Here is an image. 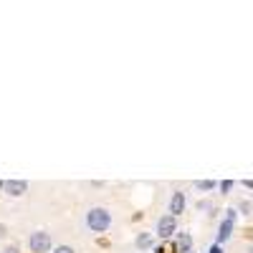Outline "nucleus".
Returning <instances> with one entry per match:
<instances>
[{"mask_svg": "<svg viewBox=\"0 0 253 253\" xmlns=\"http://www.w3.org/2000/svg\"><path fill=\"white\" fill-rule=\"evenodd\" d=\"M157 233H160L162 238H170V236L175 233V218H172V215L160 218V223H157Z\"/></svg>", "mask_w": 253, "mask_h": 253, "instance_id": "nucleus-4", "label": "nucleus"}, {"mask_svg": "<svg viewBox=\"0 0 253 253\" xmlns=\"http://www.w3.org/2000/svg\"><path fill=\"white\" fill-rule=\"evenodd\" d=\"M210 187H213V182H210V180H200L198 182V190H210Z\"/></svg>", "mask_w": 253, "mask_h": 253, "instance_id": "nucleus-9", "label": "nucleus"}, {"mask_svg": "<svg viewBox=\"0 0 253 253\" xmlns=\"http://www.w3.org/2000/svg\"><path fill=\"white\" fill-rule=\"evenodd\" d=\"M53 253H74V248H69V246H58Z\"/></svg>", "mask_w": 253, "mask_h": 253, "instance_id": "nucleus-10", "label": "nucleus"}, {"mask_svg": "<svg viewBox=\"0 0 253 253\" xmlns=\"http://www.w3.org/2000/svg\"><path fill=\"white\" fill-rule=\"evenodd\" d=\"M182 208H185V195H182V193H175V195H172V203H170V215H172V218L180 215Z\"/></svg>", "mask_w": 253, "mask_h": 253, "instance_id": "nucleus-6", "label": "nucleus"}, {"mask_svg": "<svg viewBox=\"0 0 253 253\" xmlns=\"http://www.w3.org/2000/svg\"><path fill=\"white\" fill-rule=\"evenodd\" d=\"M86 223H89V228L94 230V233H104V230L109 228V223H112V215L104 208H91L86 213Z\"/></svg>", "mask_w": 253, "mask_h": 253, "instance_id": "nucleus-1", "label": "nucleus"}, {"mask_svg": "<svg viewBox=\"0 0 253 253\" xmlns=\"http://www.w3.org/2000/svg\"><path fill=\"white\" fill-rule=\"evenodd\" d=\"M3 253H18V248H15V246H10V248H5Z\"/></svg>", "mask_w": 253, "mask_h": 253, "instance_id": "nucleus-13", "label": "nucleus"}, {"mask_svg": "<svg viewBox=\"0 0 253 253\" xmlns=\"http://www.w3.org/2000/svg\"><path fill=\"white\" fill-rule=\"evenodd\" d=\"M248 253H253V248H251V251H248Z\"/></svg>", "mask_w": 253, "mask_h": 253, "instance_id": "nucleus-16", "label": "nucleus"}, {"mask_svg": "<svg viewBox=\"0 0 253 253\" xmlns=\"http://www.w3.org/2000/svg\"><path fill=\"white\" fill-rule=\"evenodd\" d=\"M0 187H3L8 195H23L28 185L23 180H5V182H0Z\"/></svg>", "mask_w": 253, "mask_h": 253, "instance_id": "nucleus-3", "label": "nucleus"}, {"mask_svg": "<svg viewBox=\"0 0 253 253\" xmlns=\"http://www.w3.org/2000/svg\"><path fill=\"white\" fill-rule=\"evenodd\" d=\"M31 251L33 253H46L51 248V236L43 233V230H36V233H31Z\"/></svg>", "mask_w": 253, "mask_h": 253, "instance_id": "nucleus-2", "label": "nucleus"}, {"mask_svg": "<svg viewBox=\"0 0 253 253\" xmlns=\"http://www.w3.org/2000/svg\"><path fill=\"white\" fill-rule=\"evenodd\" d=\"M230 185H233V182H228V180H225V182H220V190L225 193V190H230Z\"/></svg>", "mask_w": 253, "mask_h": 253, "instance_id": "nucleus-12", "label": "nucleus"}, {"mask_svg": "<svg viewBox=\"0 0 253 253\" xmlns=\"http://www.w3.org/2000/svg\"><path fill=\"white\" fill-rule=\"evenodd\" d=\"M190 246H193V238H190L187 233H182V236L177 238V251H182V253H190Z\"/></svg>", "mask_w": 253, "mask_h": 253, "instance_id": "nucleus-7", "label": "nucleus"}, {"mask_svg": "<svg viewBox=\"0 0 253 253\" xmlns=\"http://www.w3.org/2000/svg\"><path fill=\"white\" fill-rule=\"evenodd\" d=\"M5 236V225H0V238H3Z\"/></svg>", "mask_w": 253, "mask_h": 253, "instance_id": "nucleus-14", "label": "nucleus"}, {"mask_svg": "<svg viewBox=\"0 0 253 253\" xmlns=\"http://www.w3.org/2000/svg\"><path fill=\"white\" fill-rule=\"evenodd\" d=\"M198 208H200V210H210V203H208V200H205V203L200 200V203H198Z\"/></svg>", "mask_w": 253, "mask_h": 253, "instance_id": "nucleus-11", "label": "nucleus"}, {"mask_svg": "<svg viewBox=\"0 0 253 253\" xmlns=\"http://www.w3.org/2000/svg\"><path fill=\"white\" fill-rule=\"evenodd\" d=\"M137 246H139V248H150V246H152V238L147 236V233H142V236H137Z\"/></svg>", "mask_w": 253, "mask_h": 253, "instance_id": "nucleus-8", "label": "nucleus"}, {"mask_svg": "<svg viewBox=\"0 0 253 253\" xmlns=\"http://www.w3.org/2000/svg\"><path fill=\"white\" fill-rule=\"evenodd\" d=\"M210 253H220V248H218V246H215V248H213V251H210Z\"/></svg>", "mask_w": 253, "mask_h": 253, "instance_id": "nucleus-15", "label": "nucleus"}, {"mask_svg": "<svg viewBox=\"0 0 253 253\" xmlns=\"http://www.w3.org/2000/svg\"><path fill=\"white\" fill-rule=\"evenodd\" d=\"M233 220H236V210H228V218H225V223L220 225V241H228V236H230V228H233Z\"/></svg>", "mask_w": 253, "mask_h": 253, "instance_id": "nucleus-5", "label": "nucleus"}]
</instances>
